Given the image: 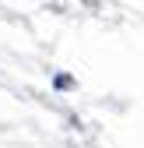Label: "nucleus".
Wrapping results in <instances>:
<instances>
[{
    "instance_id": "f257e3e1",
    "label": "nucleus",
    "mask_w": 144,
    "mask_h": 148,
    "mask_svg": "<svg viewBox=\"0 0 144 148\" xmlns=\"http://www.w3.org/2000/svg\"><path fill=\"white\" fill-rule=\"evenodd\" d=\"M53 88L56 92H70V88H77V81L70 74H53Z\"/></svg>"
}]
</instances>
